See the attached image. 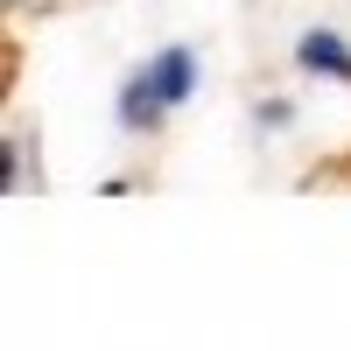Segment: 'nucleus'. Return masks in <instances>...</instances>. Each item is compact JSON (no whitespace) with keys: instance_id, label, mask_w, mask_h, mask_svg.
I'll list each match as a JSON object with an SVG mask.
<instances>
[{"instance_id":"f03ea898","label":"nucleus","mask_w":351,"mask_h":351,"mask_svg":"<svg viewBox=\"0 0 351 351\" xmlns=\"http://www.w3.org/2000/svg\"><path fill=\"white\" fill-rule=\"evenodd\" d=\"M295 56H302V71H324V77L351 84V49H344V36H337V28H309Z\"/></svg>"},{"instance_id":"7ed1b4c3","label":"nucleus","mask_w":351,"mask_h":351,"mask_svg":"<svg viewBox=\"0 0 351 351\" xmlns=\"http://www.w3.org/2000/svg\"><path fill=\"white\" fill-rule=\"evenodd\" d=\"M148 71H155V84H162V99H169V106H183V99L197 92V56H190L183 43H176V49H162Z\"/></svg>"},{"instance_id":"f257e3e1","label":"nucleus","mask_w":351,"mask_h":351,"mask_svg":"<svg viewBox=\"0 0 351 351\" xmlns=\"http://www.w3.org/2000/svg\"><path fill=\"white\" fill-rule=\"evenodd\" d=\"M162 112H169V99H162V84H155V71L141 64L127 84H120V120L134 127V134H155L162 127Z\"/></svg>"}]
</instances>
